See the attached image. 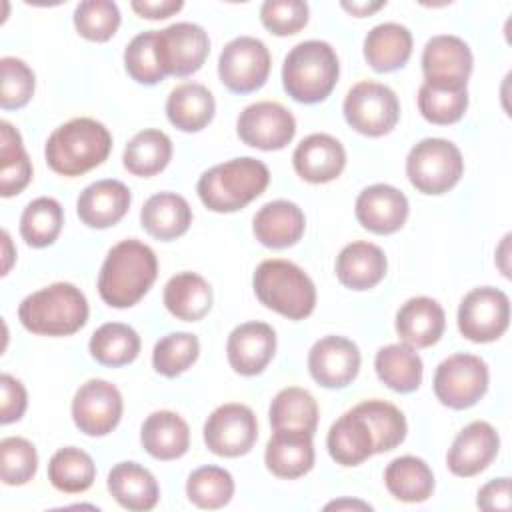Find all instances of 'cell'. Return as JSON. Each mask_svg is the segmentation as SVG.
<instances>
[{"instance_id":"3","label":"cell","mask_w":512,"mask_h":512,"mask_svg":"<svg viewBox=\"0 0 512 512\" xmlns=\"http://www.w3.org/2000/svg\"><path fill=\"white\" fill-rule=\"evenodd\" d=\"M268 182L270 172L266 164L252 156H242L202 172L196 192L208 210L230 214L258 198Z\"/></svg>"},{"instance_id":"41","label":"cell","mask_w":512,"mask_h":512,"mask_svg":"<svg viewBox=\"0 0 512 512\" xmlns=\"http://www.w3.org/2000/svg\"><path fill=\"white\" fill-rule=\"evenodd\" d=\"M64 224V212L58 200L40 196L26 204L20 216V234L32 248H46L56 242Z\"/></svg>"},{"instance_id":"28","label":"cell","mask_w":512,"mask_h":512,"mask_svg":"<svg viewBox=\"0 0 512 512\" xmlns=\"http://www.w3.org/2000/svg\"><path fill=\"white\" fill-rule=\"evenodd\" d=\"M142 448L156 460H176L188 452L190 428L170 410L152 412L140 428Z\"/></svg>"},{"instance_id":"34","label":"cell","mask_w":512,"mask_h":512,"mask_svg":"<svg viewBox=\"0 0 512 512\" xmlns=\"http://www.w3.org/2000/svg\"><path fill=\"white\" fill-rule=\"evenodd\" d=\"M374 368L378 378L394 392L408 394L422 382V358L408 344H388L376 352Z\"/></svg>"},{"instance_id":"8","label":"cell","mask_w":512,"mask_h":512,"mask_svg":"<svg viewBox=\"0 0 512 512\" xmlns=\"http://www.w3.org/2000/svg\"><path fill=\"white\" fill-rule=\"evenodd\" d=\"M346 122L364 136L388 134L400 118V102L392 88L374 80L354 84L344 98Z\"/></svg>"},{"instance_id":"55","label":"cell","mask_w":512,"mask_h":512,"mask_svg":"<svg viewBox=\"0 0 512 512\" xmlns=\"http://www.w3.org/2000/svg\"><path fill=\"white\" fill-rule=\"evenodd\" d=\"M326 508H328V510H330V508H336V510H338V508H362V510H370L372 506L366 504V502H358V500H352V502H350V500H338V502L328 504Z\"/></svg>"},{"instance_id":"23","label":"cell","mask_w":512,"mask_h":512,"mask_svg":"<svg viewBox=\"0 0 512 512\" xmlns=\"http://www.w3.org/2000/svg\"><path fill=\"white\" fill-rule=\"evenodd\" d=\"M304 430H274L266 444V468L278 478H300L314 466V442Z\"/></svg>"},{"instance_id":"45","label":"cell","mask_w":512,"mask_h":512,"mask_svg":"<svg viewBox=\"0 0 512 512\" xmlns=\"http://www.w3.org/2000/svg\"><path fill=\"white\" fill-rule=\"evenodd\" d=\"M200 354V342L190 332H170L162 336L152 350V366L166 378L186 372Z\"/></svg>"},{"instance_id":"47","label":"cell","mask_w":512,"mask_h":512,"mask_svg":"<svg viewBox=\"0 0 512 512\" xmlns=\"http://www.w3.org/2000/svg\"><path fill=\"white\" fill-rule=\"evenodd\" d=\"M38 468V454L30 440L8 436L0 440V476L8 486L30 482Z\"/></svg>"},{"instance_id":"32","label":"cell","mask_w":512,"mask_h":512,"mask_svg":"<svg viewBox=\"0 0 512 512\" xmlns=\"http://www.w3.org/2000/svg\"><path fill=\"white\" fill-rule=\"evenodd\" d=\"M412 54V34L398 22H382L364 38V58L376 72L402 68Z\"/></svg>"},{"instance_id":"36","label":"cell","mask_w":512,"mask_h":512,"mask_svg":"<svg viewBox=\"0 0 512 512\" xmlns=\"http://www.w3.org/2000/svg\"><path fill=\"white\" fill-rule=\"evenodd\" d=\"M172 158V140L156 128H146L134 134L124 148V168L134 176H154L162 172Z\"/></svg>"},{"instance_id":"20","label":"cell","mask_w":512,"mask_h":512,"mask_svg":"<svg viewBox=\"0 0 512 512\" xmlns=\"http://www.w3.org/2000/svg\"><path fill=\"white\" fill-rule=\"evenodd\" d=\"M356 220L374 234H392L408 218V198L390 184H372L356 198Z\"/></svg>"},{"instance_id":"24","label":"cell","mask_w":512,"mask_h":512,"mask_svg":"<svg viewBox=\"0 0 512 512\" xmlns=\"http://www.w3.org/2000/svg\"><path fill=\"white\" fill-rule=\"evenodd\" d=\"M304 228V212L290 200H272L264 204L252 220L254 236L266 248L294 246L302 238Z\"/></svg>"},{"instance_id":"37","label":"cell","mask_w":512,"mask_h":512,"mask_svg":"<svg viewBox=\"0 0 512 512\" xmlns=\"http://www.w3.org/2000/svg\"><path fill=\"white\" fill-rule=\"evenodd\" d=\"M268 416L272 430H304L314 434L318 426V404L308 390L288 386L272 398Z\"/></svg>"},{"instance_id":"5","label":"cell","mask_w":512,"mask_h":512,"mask_svg":"<svg viewBox=\"0 0 512 512\" xmlns=\"http://www.w3.org/2000/svg\"><path fill=\"white\" fill-rule=\"evenodd\" d=\"M338 74L340 64L334 48L324 40H304L286 54L282 84L296 102L316 104L330 96Z\"/></svg>"},{"instance_id":"33","label":"cell","mask_w":512,"mask_h":512,"mask_svg":"<svg viewBox=\"0 0 512 512\" xmlns=\"http://www.w3.org/2000/svg\"><path fill=\"white\" fill-rule=\"evenodd\" d=\"M164 306L178 320H202L212 308V288L196 272H178L164 286Z\"/></svg>"},{"instance_id":"38","label":"cell","mask_w":512,"mask_h":512,"mask_svg":"<svg viewBox=\"0 0 512 512\" xmlns=\"http://www.w3.org/2000/svg\"><path fill=\"white\" fill-rule=\"evenodd\" d=\"M88 348L92 358L102 366H126L140 352V336L128 324L106 322L92 334Z\"/></svg>"},{"instance_id":"7","label":"cell","mask_w":512,"mask_h":512,"mask_svg":"<svg viewBox=\"0 0 512 512\" xmlns=\"http://www.w3.org/2000/svg\"><path fill=\"white\" fill-rule=\"evenodd\" d=\"M464 172L458 146L444 138H424L406 158V176L422 194H444L452 190Z\"/></svg>"},{"instance_id":"25","label":"cell","mask_w":512,"mask_h":512,"mask_svg":"<svg viewBox=\"0 0 512 512\" xmlns=\"http://www.w3.org/2000/svg\"><path fill=\"white\" fill-rule=\"evenodd\" d=\"M444 326L446 316L442 306L428 296L406 300L396 314V332L400 340L412 348H428L436 344Z\"/></svg>"},{"instance_id":"9","label":"cell","mask_w":512,"mask_h":512,"mask_svg":"<svg viewBox=\"0 0 512 512\" xmlns=\"http://www.w3.org/2000/svg\"><path fill=\"white\" fill-rule=\"evenodd\" d=\"M436 398L454 410L474 406L488 390V366L474 354H452L442 360L434 374Z\"/></svg>"},{"instance_id":"56","label":"cell","mask_w":512,"mask_h":512,"mask_svg":"<svg viewBox=\"0 0 512 512\" xmlns=\"http://www.w3.org/2000/svg\"><path fill=\"white\" fill-rule=\"evenodd\" d=\"M2 240H4V256H6L4 272H2V274H6V272L10 270V264H12V254H10V236H8V232H6V230L2 232Z\"/></svg>"},{"instance_id":"35","label":"cell","mask_w":512,"mask_h":512,"mask_svg":"<svg viewBox=\"0 0 512 512\" xmlns=\"http://www.w3.org/2000/svg\"><path fill=\"white\" fill-rule=\"evenodd\" d=\"M388 492L402 502H424L434 492V474L418 456L394 458L384 470Z\"/></svg>"},{"instance_id":"18","label":"cell","mask_w":512,"mask_h":512,"mask_svg":"<svg viewBox=\"0 0 512 512\" xmlns=\"http://www.w3.org/2000/svg\"><path fill=\"white\" fill-rule=\"evenodd\" d=\"M500 448V436L492 424L474 420L464 426L454 438L446 464L454 476L470 478L490 466Z\"/></svg>"},{"instance_id":"31","label":"cell","mask_w":512,"mask_h":512,"mask_svg":"<svg viewBox=\"0 0 512 512\" xmlns=\"http://www.w3.org/2000/svg\"><path fill=\"white\" fill-rule=\"evenodd\" d=\"M214 112L216 102L212 92L198 82L176 86L166 100V116L182 132H200L212 122Z\"/></svg>"},{"instance_id":"44","label":"cell","mask_w":512,"mask_h":512,"mask_svg":"<svg viewBox=\"0 0 512 512\" xmlns=\"http://www.w3.org/2000/svg\"><path fill=\"white\" fill-rule=\"evenodd\" d=\"M186 496L198 508H222L234 496V478L220 466H200L186 480Z\"/></svg>"},{"instance_id":"39","label":"cell","mask_w":512,"mask_h":512,"mask_svg":"<svg viewBox=\"0 0 512 512\" xmlns=\"http://www.w3.org/2000/svg\"><path fill=\"white\" fill-rule=\"evenodd\" d=\"M32 178V164L22 146L20 132L6 120L0 122V194H20Z\"/></svg>"},{"instance_id":"4","label":"cell","mask_w":512,"mask_h":512,"mask_svg":"<svg viewBox=\"0 0 512 512\" xmlns=\"http://www.w3.org/2000/svg\"><path fill=\"white\" fill-rule=\"evenodd\" d=\"M22 326L40 336H70L88 320V300L70 282H54L28 294L18 306Z\"/></svg>"},{"instance_id":"12","label":"cell","mask_w":512,"mask_h":512,"mask_svg":"<svg viewBox=\"0 0 512 512\" xmlns=\"http://www.w3.org/2000/svg\"><path fill=\"white\" fill-rule=\"evenodd\" d=\"M510 324V300L492 286L470 290L458 308V330L464 338L484 344L498 340Z\"/></svg>"},{"instance_id":"10","label":"cell","mask_w":512,"mask_h":512,"mask_svg":"<svg viewBox=\"0 0 512 512\" xmlns=\"http://www.w3.org/2000/svg\"><path fill=\"white\" fill-rule=\"evenodd\" d=\"M270 64L272 58L262 40L254 36H238L222 48L218 58V76L228 90L248 94L266 84Z\"/></svg>"},{"instance_id":"50","label":"cell","mask_w":512,"mask_h":512,"mask_svg":"<svg viewBox=\"0 0 512 512\" xmlns=\"http://www.w3.org/2000/svg\"><path fill=\"white\" fill-rule=\"evenodd\" d=\"M260 20L276 36L300 32L308 22V4L302 0H266L260 6Z\"/></svg>"},{"instance_id":"29","label":"cell","mask_w":512,"mask_h":512,"mask_svg":"<svg viewBox=\"0 0 512 512\" xmlns=\"http://www.w3.org/2000/svg\"><path fill=\"white\" fill-rule=\"evenodd\" d=\"M106 484L112 498L126 510H152L160 498L156 478L136 462H118L112 466Z\"/></svg>"},{"instance_id":"49","label":"cell","mask_w":512,"mask_h":512,"mask_svg":"<svg viewBox=\"0 0 512 512\" xmlns=\"http://www.w3.org/2000/svg\"><path fill=\"white\" fill-rule=\"evenodd\" d=\"M0 106L4 110H18L26 106L34 94V72L32 68L14 56L0 60Z\"/></svg>"},{"instance_id":"46","label":"cell","mask_w":512,"mask_h":512,"mask_svg":"<svg viewBox=\"0 0 512 512\" xmlns=\"http://www.w3.org/2000/svg\"><path fill=\"white\" fill-rule=\"evenodd\" d=\"M74 26L82 38L106 42L120 26V10L110 0H84L74 8Z\"/></svg>"},{"instance_id":"22","label":"cell","mask_w":512,"mask_h":512,"mask_svg":"<svg viewBox=\"0 0 512 512\" xmlns=\"http://www.w3.org/2000/svg\"><path fill=\"white\" fill-rule=\"evenodd\" d=\"M292 164L302 180L324 184L342 174L346 166V150L330 134H310L296 146Z\"/></svg>"},{"instance_id":"15","label":"cell","mask_w":512,"mask_h":512,"mask_svg":"<svg viewBox=\"0 0 512 512\" xmlns=\"http://www.w3.org/2000/svg\"><path fill=\"white\" fill-rule=\"evenodd\" d=\"M238 136L244 144L258 150H282L296 134V120L278 102L262 100L246 106L236 120Z\"/></svg>"},{"instance_id":"14","label":"cell","mask_w":512,"mask_h":512,"mask_svg":"<svg viewBox=\"0 0 512 512\" xmlns=\"http://www.w3.org/2000/svg\"><path fill=\"white\" fill-rule=\"evenodd\" d=\"M122 408L120 390L108 380L92 378L80 384L72 398V420L88 436H106L118 426Z\"/></svg>"},{"instance_id":"6","label":"cell","mask_w":512,"mask_h":512,"mask_svg":"<svg viewBox=\"0 0 512 512\" xmlns=\"http://www.w3.org/2000/svg\"><path fill=\"white\" fill-rule=\"evenodd\" d=\"M256 298L270 310L302 320L314 312L316 286L310 276L290 260L270 258L258 264L252 276Z\"/></svg>"},{"instance_id":"42","label":"cell","mask_w":512,"mask_h":512,"mask_svg":"<svg viewBox=\"0 0 512 512\" xmlns=\"http://www.w3.org/2000/svg\"><path fill=\"white\" fill-rule=\"evenodd\" d=\"M468 108V88L422 82L418 88V110L432 124H454Z\"/></svg>"},{"instance_id":"16","label":"cell","mask_w":512,"mask_h":512,"mask_svg":"<svg viewBox=\"0 0 512 512\" xmlns=\"http://www.w3.org/2000/svg\"><path fill=\"white\" fill-rule=\"evenodd\" d=\"M308 370L324 388L348 386L360 370V350L344 336H324L308 352Z\"/></svg>"},{"instance_id":"17","label":"cell","mask_w":512,"mask_h":512,"mask_svg":"<svg viewBox=\"0 0 512 512\" xmlns=\"http://www.w3.org/2000/svg\"><path fill=\"white\" fill-rule=\"evenodd\" d=\"M472 52L468 44L452 34L432 36L422 52L424 82L466 86L472 74Z\"/></svg>"},{"instance_id":"21","label":"cell","mask_w":512,"mask_h":512,"mask_svg":"<svg viewBox=\"0 0 512 512\" xmlns=\"http://www.w3.org/2000/svg\"><path fill=\"white\" fill-rule=\"evenodd\" d=\"M130 200V190L124 182L112 178L96 180L80 192L76 212L82 224L102 230L118 224L126 216Z\"/></svg>"},{"instance_id":"26","label":"cell","mask_w":512,"mask_h":512,"mask_svg":"<svg viewBox=\"0 0 512 512\" xmlns=\"http://www.w3.org/2000/svg\"><path fill=\"white\" fill-rule=\"evenodd\" d=\"M384 250L372 242H350L336 256V276L350 290L374 288L386 276Z\"/></svg>"},{"instance_id":"13","label":"cell","mask_w":512,"mask_h":512,"mask_svg":"<svg viewBox=\"0 0 512 512\" xmlns=\"http://www.w3.org/2000/svg\"><path fill=\"white\" fill-rule=\"evenodd\" d=\"M256 438V416L248 406L238 402L218 406L204 422V442L216 456H244L252 450Z\"/></svg>"},{"instance_id":"48","label":"cell","mask_w":512,"mask_h":512,"mask_svg":"<svg viewBox=\"0 0 512 512\" xmlns=\"http://www.w3.org/2000/svg\"><path fill=\"white\" fill-rule=\"evenodd\" d=\"M154 34H156V30L136 34L124 50L126 72L130 74L132 80H136L138 84H146V86H154L166 78L164 72L160 70L158 58H156Z\"/></svg>"},{"instance_id":"19","label":"cell","mask_w":512,"mask_h":512,"mask_svg":"<svg viewBox=\"0 0 512 512\" xmlns=\"http://www.w3.org/2000/svg\"><path fill=\"white\" fill-rule=\"evenodd\" d=\"M276 352V332L266 322H244L236 326L226 342V356L240 376L260 374Z\"/></svg>"},{"instance_id":"43","label":"cell","mask_w":512,"mask_h":512,"mask_svg":"<svg viewBox=\"0 0 512 512\" xmlns=\"http://www.w3.org/2000/svg\"><path fill=\"white\" fill-rule=\"evenodd\" d=\"M354 410L368 422L374 436V454L390 452L400 446L406 438V418L390 402L384 400H366L354 406Z\"/></svg>"},{"instance_id":"52","label":"cell","mask_w":512,"mask_h":512,"mask_svg":"<svg viewBox=\"0 0 512 512\" xmlns=\"http://www.w3.org/2000/svg\"><path fill=\"white\" fill-rule=\"evenodd\" d=\"M476 504L482 510H510V478L502 476L484 484L478 490Z\"/></svg>"},{"instance_id":"53","label":"cell","mask_w":512,"mask_h":512,"mask_svg":"<svg viewBox=\"0 0 512 512\" xmlns=\"http://www.w3.org/2000/svg\"><path fill=\"white\" fill-rule=\"evenodd\" d=\"M130 6L142 18L160 20L182 10L184 2L182 0H134Z\"/></svg>"},{"instance_id":"11","label":"cell","mask_w":512,"mask_h":512,"mask_svg":"<svg viewBox=\"0 0 512 512\" xmlns=\"http://www.w3.org/2000/svg\"><path fill=\"white\" fill-rule=\"evenodd\" d=\"M154 50L164 76H188L202 68L210 40L202 26L176 22L154 34Z\"/></svg>"},{"instance_id":"54","label":"cell","mask_w":512,"mask_h":512,"mask_svg":"<svg viewBox=\"0 0 512 512\" xmlns=\"http://www.w3.org/2000/svg\"><path fill=\"white\" fill-rule=\"evenodd\" d=\"M384 4L386 2H342V8L358 18H362V16H368L376 10H380Z\"/></svg>"},{"instance_id":"51","label":"cell","mask_w":512,"mask_h":512,"mask_svg":"<svg viewBox=\"0 0 512 512\" xmlns=\"http://www.w3.org/2000/svg\"><path fill=\"white\" fill-rule=\"evenodd\" d=\"M0 392H2V402H0V422L2 424H12L22 418L28 396L26 388L20 380H16L10 374L0 376Z\"/></svg>"},{"instance_id":"2","label":"cell","mask_w":512,"mask_h":512,"mask_svg":"<svg viewBox=\"0 0 512 512\" xmlns=\"http://www.w3.org/2000/svg\"><path fill=\"white\" fill-rule=\"evenodd\" d=\"M112 150V134L94 118H74L46 140V164L62 176H82L100 166Z\"/></svg>"},{"instance_id":"1","label":"cell","mask_w":512,"mask_h":512,"mask_svg":"<svg viewBox=\"0 0 512 512\" xmlns=\"http://www.w3.org/2000/svg\"><path fill=\"white\" fill-rule=\"evenodd\" d=\"M158 276V260L150 246L136 238L118 242L106 254L100 274V298L112 308H130L150 290Z\"/></svg>"},{"instance_id":"27","label":"cell","mask_w":512,"mask_h":512,"mask_svg":"<svg viewBox=\"0 0 512 512\" xmlns=\"http://www.w3.org/2000/svg\"><path fill=\"white\" fill-rule=\"evenodd\" d=\"M326 446L336 464L358 466L374 454V436L368 422L352 408L330 426Z\"/></svg>"},{"instance_id":"40","label":"cell","mask_w":512,"mask_h":512,"mask_svg":"<svg viewBox=\"0 0 512 512\" xmlns=\"http://www.w3.org/2000/svg\"><path fill=\"white\" fill-rule=\"evenodd\" d=\"M96 478V464L92 456L76 446L56 450L48 462L50 484L66 494L88 490Z\"/></svg>"},{"instance_id":"30","label":"cell","mask_w":512,"mask_h":512,"mask_svg":"<svg viewBox=\"0 0 512 512\" xmlns=\"http://www.w3.org/2000/svg\"><path fill=\"white\" fill-rule=\"evenodd\" d=\"M140 222L150 236L158 240H174L190 228L192 208L186 198L176 192H158L144 202Z\"/></svg>"}]
</instances>
